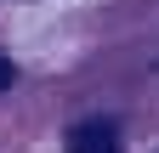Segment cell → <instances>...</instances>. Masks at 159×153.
I'll use <instances>...</instances> for the list:
<instances>
[{"label":"cell","mask_w":159,"mask_h":153,"mask_svg":"<svg viewBox=\"0 0 159 153\" xmlns=\"http://www.w3.org/2000/svg\"><path fill=\"white\" fill-rule=\"evenodd\" d=\"M68 147H74V153H119V136H114V125L97 119V125H80Z\"/></svg>","instance_id":"obj_1"},{"label":"cell","mask_w":159,"mask_h":153,"mask_svg":"<svg viewBox=\"0 0 159 153\" xmlns=\"http://www.w3.org/2000/svg\"><path fill=\"white\" fill-rule=\"evenodd\" d=\"M11 80H17V68H11V57H6V51H0V91H6Z\"/></svg>","instance_id":"obj_2"}]
</instances>
